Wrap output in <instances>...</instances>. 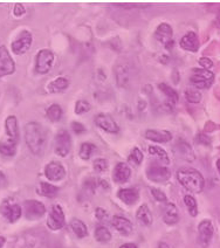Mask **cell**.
<instances>
[{"mask_svg":"<svg viewBox=\"0 0 220 248\" xmlns=\"http://www.w3.org/2000/svg\"><path fill=\"white\" fill-rule=\"evenodd\" d=\"M217 169H218L219 173H220V159L217 160Z\"/></svg>","mask_w":220,"mask_h":248,"instance_id":"50","label":"cell"},{"mask_svg":"<svg viewBox=\"0 0 220 248\" xmlns=\"http://www.w3.org/2000/svg\"><path fill=\"white\" fill-rule=\"evenodd\" d=\"M214 74L207 69H193V74L191 75L190 82L196 89H207L212 86Z\"/></svg>","mask_w":220,"mask_h":248,"instance_id":"3","label":"cell"},{"mask_svg":"<svg viewBox=\"0 0 220 248\" xmlns=\"http://www.w3.org/2000/svg\"><path fill=\"white\" fill-rule=\"evenodd\" d=\"M70 148H72V140L69 132L67 130H60L55 136V154L60 157H66L70 152Z\"/></svg>","mask_w":220,"mask_h":248,"instance_id":"6","label":"cell"},{"mask_svg":"<svg viewBox=\"0 0 220 248\" xmlns=\"http://www.w3.org/2000/svg\"><path fill=\"white\" fill-rule=\"evenodd\" d=\"M95 148H96V146L93 144V143H89V142L83 143V144L81 145L80 151H79V155H80L81 159L88 160L90 157H92L93 152L95 151Z\"/></svg>","mask_w":220,"mask_h":248,"instance_id":"34","label":"cell"},{"mask_svg":"<svg viewBox=\"0 0 220 248\" xmlns=\"http://www.w3.org/2000/svg\"><path fill=\"white\" fill-rule=\"evenodd\" d=\"M95 239L98 242L106 244V242H109L111 240V233L109 232V230L107 227L97 226L96 230H95Z\"/></svg>","mask_w":220,"mask_h":248,"instance_id":"32","label":"cell"},{"mask_svg":"<svg viewBox=\"0 0 220 248\" xmlns=\"http://www.w3.org/2000/svg\"><path fill=\"white\" fill-rule=\"evenodd\" d=\"M214 228L210 220H203L198 225V241L203 247H207L213 238Z\"/></svg>","mask_w":220,"mask_h":248,"instance_id":"13","label":"cell"},{"mask_svg":"<svg viewBox=\"0 0 220 248\" xmlns=\"http://www.w3.org/2000/svg\"><path fill=\"white\" fill-rule=\"evenodd\" d=\"M196 142L199 143V144H203V145H210L211 144V140L210 137L206 136V135L204 134H198L196 136Z\"/></svg>","mask_w":220,"mask_h":248,"instance_id":"41","label":"cell"},{"mask_svg":"<svg viewBox=\"0 0 220 248\" xmlns=\"http://www.w3.org/2000/svg\"><path fill=\"white\" fill-rule=\"evenodd\" d=\"M115 75H116V81L118 87H126L128 86L129 80H130V70L126 64H118L115 70Z\"/></svg>","mask_w":220,"mask_h":248,"instance_id":"24","label":"cell"},{"mask_svg":"<svg viewBox=\"0 0 220 248\" xmlns=\"http://www.w3.org/2000/svg\"><path fill=\"white\" fill-rule=\"evenodd\" d=\"M68 86H69L68 78H58L48 84V90L49 93H61L68 88Z\"/></svg>","mask_w":220,"mask_h":248,"instance_id":"28","label":"cell"},{"mask_svg":"<svg viewBox=\"0 0 220 248\" xmlns=\"http://www.w3.org/2000/svg\"><path fill=\"white\" fill-rule=\"evenodd\" d=\"M6 185H7L6 176H5L4 172H1V171H0V188L5 187Z\"/></svg>","mask_w":220,"mask_h":248,"instance_id":"46","label":"cell"},{"mask_svg":"<svg viewBox=\"0 0 220 248\" xmlns=\"http://www.w3.org/2000/svg\"><path fill=\"white\" fill-rule=\"evenodd\" d=\"M95 124L103 131L109 134H117L120 131V126L115 122V120L108 114H98L95 117Z\"/></svg>","mask_w":220,"mask_h":248,"instance_id":"12","label":"cell"},{"mask_svg":"<svg viewBox=\"0 0 220 248\" xmlns=\"http://www.w3.org/2000/svg\"><path fill=\"white\" fill-rule=\"evenodd\" d=\"M180 47L184 50H189V52H197L199 49V40L198 36L194 32H189L180 39L179 42Z\"/></svg>","mask_w":220,"mask_h":248,"instance_id":"19","label":"cell"},{"mask_svg":"<svg viewBox=\"0 0 220 248\" xmlns=\"http://www.w3.org/2000/svg\"><path fill=\"white\" fill-rule=\"evenodd\" d=\"M163 220L166 225H174L178 222L179 216L176 205L172 204V202H168L165 205L164 211H163Z\"/></svg>","mask_w":220,"mask_h":248,"instance_id":"21","label":"cell"},{"mask_svg":"<svg viewBox=\"0 0 220 248\" xmlns=\"http://www.w3.org/2000/svg\"><path fill=\"white\" fill-rule=\"evenodd\" d=\"M45 174L50 182H59L66 177V169L59 162H50L45 168Z\"/></svg>","mask_w":220,"mask_h":248,"instance_id":"14","label":"cell"},{"mask_svg":"<svg viewBox=\"0 0 220 248\" xmlns=\"http://www.w3.org/2000/svg\"><path fill=\"white\" fill-rule=\"evenodd\" d=\"M149 154H150L151 156L157 157V158H158L162 163H164L165 165L170 164V159H169L168 154H166L164 149L159 148V146H156V145H150L149 146Z\"/></svg>","mask_w":220,"mask_h":248,"instance_id":"29","label":"cell"},{"mask_svg":"<svg viewBox=\"0 0 220 248\" xmlns=\"http://www.w3.org/2000/svg\"><path fill=\"white\" fill-rule=\"evenodd\" d=\"M146 177L155 183H165L170 179L171 172L166 166L151 165L146 170Z\"/></svg>","mask_w":220,"mask_h":248,"instance_id":"11","label":"cell"},{"mask_svg":"<svg viewBox=\"0 0 220 248\" xmlns=\"http://www.w3.org/2000/svg\"><path fill=\"white\" fill-rule=\"evenodd\" d=\"M117 197L122 200L124 204L134 205L140 198V193L136 188H122L117 192Z\"/></svg>","mask_w":220,"mask_h":248,"instance_id":"23","label":"cell"},{"mask_svg":"<svg viewBox=\"0 0 220 248\" xmlns=\"http://www.w3.org/2000/svg\"><path fill=\"white\" fill-rule=\"evenodd\" d=\"M184 202L191 217H197V214H198V206H197L196 199L192 196H190V194H188V196L184 197Z\"/></svg>","mask_w":220,"mask_h":248,"instance_id":"35","label":"cell"},{"mask_svg":"<svg viewBox=\"0 0 220 248\" xmlns=\"http://www.w3.org/2000/svg\"><path fill=\"white\" fill-rule=\"evenodd\" d=\"M158 248H170V247H169V245L165 244V242H159Z\"/></svg>","mask_w":220,"mask_h":248,"instance_id":"48","label":"cell"},{"mask_svg":"<svg viewBox=\"0 0 220 248\" xmlns=\"http://www.w3.org/2000/svg\"><path fill=\"white\" fill-rule=\"evenodd\" d=\"M1 213L5 218L7 219V221L10 222H16L19 220L22 214V208L19 204L16 202H4V205L1 206Z\"/></svg>","mask_w":220,"mask_h":248,"instance_id":"15","label":"cell"},{"mask_svg":"<svg viewBox=\"0 0 220 248\" xmlns=\"http://www.w3.org/2000/svg\"><path fill=\"white\" fill-rule=\"evenodd\" d=\"M111 225L115 227L117 232H120L122 235H130L134 231V225L129 219L124 217L115 216L111 219Z\"/></svg>","mask_w":220,"mask_h":248,"instance_id":"16","label":"cell"},{"mask_svg":"<svg viewBox=\"0 0 220 248\" xmlns=\"http://www.w3.org/2000/svg\"><path fill=\"white\" fill-rule=\"evenodd\" d=\"M95 216L100 221H104L108 219V212L106 210H103L102 207H97L96 211H95Z\"/></svg>","mask_w":220,"mask_h":248,"instance_id":"42","label":"cell"},{"mask_svg":"<svg viewBox=\"0 0 220 248\" xmlns=\"http://www.w3.org/2000/svg\"><path fill=\"white\" fill-rule=\"evenodd\" d=\"M70 126H72L73 131H74L75 134H78V135L83 134V132L86 131V128H84V125L80 122H73L72 124H70Z\"/></svg>","mask_w":220,"mask_h":248,"instance_id":"43","label":"cell"},{"mask_svg":"<svg viewBox=\"0 0 220 248\" xmlns=\"http://www.w3.org/2000/svg\"><path fill=\"white\" fill-rule=\"evenodd\" d=\"M70 228H72V231L78 238L82 239L88 235V228H87L86 224L83 221H81L80 219H73L70 221Z\"/></svg>","mask_w":220,"mask_h":248,"instance_id":"26","label":"cell"},{"mask_svg":"<svg viewBox=\"0 0 220 248\" xmlns=\"http://www.w3.org/2000/svg\"><path fill=\"white\" fill-rule=\"evenodd\" d=\"M136 219L141 224L145 225V226H150L152 224V214L149 210L148 205L143 204L142 206L138 208L136 212Z\"/></svg>","mask_w":220,"mask_h":248,"instance_id":"25","label":"cell"},{"mask_svg":"<svg viewBox=\"0 0 220 248\" xmlns=\"http://www.w3.org/2000/svg\"><path fill=\"white\" fill-rule=\"evenodd\" d=\"M177 179L183 187L193 193H200L204 190L205 180L203 174L196 169L183 168L177 171Z\"/></svg>","mask_w":220,"mask_h":248,"instance_id":"2","label":"cell"},{"mask_svg":"<svg viewBox=\"0 0 220 248\" xmlns=\"http://www.w3.org/2000/svg\"><path fill=\"white\" fill-rule=\"evenodd\" d=\"M32 33L28 32V31H22L13 40L12 45H11V49L16 55L25 54L32 46Z\"/></svg>","mask_w":220,"mask_h":248,"instance_id":"5","label":"cell"},{"mask_svg":"<svg viewBox=\"0 0 220 248\" xmlns=\"http://www.w3.org/2000/svg\"><path fill=\"white\" fill-rule=\"evenodd\" d=\"M131 177V169L126 163H117L112 172V179L115 183L123 184L126 183Z\"/></svg>","mask_w":220,"mask_h":248,"instance_id":"17","label":"cell"},{"mask_svg":"<svg viewBox=\"0 0 220 248\" xmlns=\"http://www.w3.org/2000/svg\"><path fill=\"white\" fill-rule=\"evenodd\" d=\"M5 130H6V135L8 140L13 143L19 142V126H18V120L16 116H8L5 121Z\"/></svg>","mask_w":220,"mask_h":248,"instance_id":"18","label":"cell"},{"mask_svg":"<svg viewBox=\"0 0 220 248\" xmlns=\"http://www.w3.org/2000/svg\"><path fill=\"white\" fill-rule=\"evenodd\" d=\"M54 63V54L49 49H41L35 56V72L38 74H47Z\"/></svg>","mask_w":220,"mask_h":248,"instance_id":"4","label":"cell"},{"mask_svg":"<svg viewBox=\"0 0 220 248\" xmlns=\"http://www.w3.org/2000/svg\"><path fill=\"white\" fill-rule=\"evenodd\" d=\"M199 64L203 67V69H210L213 67V62L211 59L208 58H200L199 59Z\"/></svg>","mask_w":220,"mask_h":248,"instance_id":"44","label":"cell"},{"mask_svg":"<svg viewBox=\"0 0 220 248\" xmlns=\"http://www.w3.org/2000/svg\"><path fill=\"white\" fill-rule=\"evenodd\" d=\"M108 169V162L103 158H98L94 162V170L97 172H103Z\"/></svg>","mask_w":220,"mask_h":248,"instance_id":"39","label":"cell"},{"mask_svg":"<svg viewBox=\"0 0 220 248\" xmlns=\"http://www.w3.org/2000/svg\"><path fill=\"white\" fill-rule=\"evenodd\" d=\"M16 152V143L8 140H2L0 142V155L5 157H13Z\"/></svg>","mask_w":220,"mask_h":248,"instance_id":"30","label":"cell"},{"mask_svg":"<svg viewBox=\"0 0 220 248\" xmlns=\"http://www.w3.org/2000/svg\"><path fill=\"white\" fill-rule=\"evenodd\" d=\"M46 115L48 117V120L52 121V122H59L62 117V108L59 104H52L47 109Z\"/></svg>","mask_w":220,"mask_h":248,"instance_id":"33","label":"cell"},{"mask_svg":"<svg viewBox=\"0 0 220 248\" xmlns=\"http://www.w3.org/2000/svg\"><path fill=\"white\" fill-rule=\"evenodd\" d=\"M151 194H152V197L157 200V202H168V198H166L165 193L163 192V191L158 190V188H151Z\"/></svg>","mask_w":220,"mask_h":248,"instance_id":"40","label":"cell"},{"mask_svg":"<svg viewBox=\"0 0 220 248\" xmlns=\"http://www.w3.org/2000/svg\"><path fill=\"white\" fill-rule=\"evenodd\" d=\"M16 72V63L6 46H0V78L12 75Z\"/></svg>","mask_w":220,"mask_h":248,"instance_id":"8","label":"cell"},{"mask_svg":"<svg viewBox=\"0 0 220 248\" xmlns=\"http://www.w3.org/2000/svg\"><path fill=\"white\" fill-rule=\"evenodd\" d=\"M120 248H138L135 244H124Z\"/></svg>","mask_w":220,"mask_h":248,"instance_id":"47","label":"cell"},{"mask_svg":"<svg viewBox=\"0 0 220 248\" xmlns=\"http://www.w3.org/2000/svg\"><path fill=\"white\" fill-rule=\"evenodd\" d=\"M158 89L160 92L163 93V94L165 95L166 98H168V102L171 103V104H174L178 102V98H179V95L178 93L176 92L173 88H171L169 84L166 83H159L158 84Z\"/></svg>","mask_w":220,"mask_h":248,"instance_id":"27","label":"cell"},{"mask_svg":"<svg viewBox=\"0 0 220 248\" xmlns=\"http://www.w3.org/2000/svg\"><path fill=\"white\" fill-rule=\"evenodd\" d=\"M38 192L44 197H48L53 198L59 192V188L56 186L49 184V183H40V186L38 188Z\"/></svg>","mask_w":220,"mask_h":248,"instance_id":"31","label":"cell"},{"mask_svg":"<svg viewBox=\"0 0 220 248\" xmlns=\"http://www.w3.org/2000/svg\"><path fill=\"white\" fill-rule=\"evenodd\" d=\"M25 13H26V8L24 7V5L22 4H16V6H14L13 14L16 16H24Z\"/></svg>","mask_w":220,"mask_h":248,"instance_id":"45","label":"cell"},{"mask_svg":"<svg viewBox=\"0 0 220 248\" xmlns=\"http://www.w3.org/2000/svg\"><path fill=\"white\" fill-rule=\"evenodd\" d=\"M155 38L158 40L160 44L165 45L166 48H172L173 45V31L172 27L166 22L159 24L158 27L155 31Z\"/></svg>","mask_w":220,"mask_h":248,"instance_id":"10","label":"cell"},{"mask_svg":"<svg viewBox=\"0 0 220 248\" xmlns=\"http://www.w3.org/2000/svg\"><path fill=\"white\" fill-rule=\"evenodd\" d=\"M24 212L28 220H36V219H40L41 217L45 216L46 207L41 202L31 199L24 202Z\"/></svg>","mask_w":220,"mask_h":248,"instance_id":"7","label":"cell"},{"mask_svg":"<svg viewBox=\"0 0 220 248\" xmlns=\"http://www.w3.org/2000/svg\"><path fill=\"white\" fill-rule=\"evenodd\" d=\"M145 138L156 143H168L172 140V134L168 130H154L149 129L145 131Z\"/></svg>","mask_w":220,"mask_h":248,"instance_id":"20","label":"cell"},{"mask_svg":"<svg viewBox=\"0 0 220 248\" xmlns=\"http://www.w3.org/2000/svg\"><path fill=\"white\" fill-rule=\"evenodd\" d=\"M128 160L130 164L138 166L141 163L143 162V152L141 151L138 148H134L132 149V151L130 152V155H129Z\"/></svg>","mask_w":220,"mask_h":248,"instance_id":"36","label":"cell"},{"mask_svg":"<svg viewBox=\"0 0 220 248\" xmlns=\"http://www.w3.org/2000/svg\"><path fill=\"white\" fill-rule=\"evenodd\" d=\"M174 151L177 152V155H178L180 158L189 160V162L194 160V154L192 148H191L188 143L184 142V140L177 142V144L174 145Z\"/></svg>","mask_w":220,"mask_h":248,"instance_id":"22","label":"cell"},{"mask_svg":"<svg viewBox=\"0 0 220 248\" xmlns=\"http://www.w3.org/2000/svg\"><path fill=\"white\" fill-rule=\"evenodd\" d=\"M48 132L41 123L30 122L25 125V140L31 152L40 156L46 148Z\"/></svg>","mask_w":220,"mask_h":248,"instance_id":"1","label":"cell"},{"mask_svg":"<svg viewBox=\"0 0 220 248\" xmlns=\"http://www.w3.org/2000/svg\"><path fill=\"white\" fill-rule=\"evenodd\" d=\"M64 224H66V218H64L63 210L60 205H53L48 214V219H47L48 227L53 231H58L61 230L64 226Z\"/></svg>","mask_w":220,"mask_h":248,"instance_id":"9","label":"cell"},{"mask_svg":"<svg viewBox=\"0 0 220 248\" xmlns=\"http://www.w3.org/2000/svg\"><path fill=\"white\" fill-rule=\"evenodd\" d=\"M185 97L190 103H199L202 101V94L197 89H186Z\"/></svg>","mask_w":220,"mask_h":248,"instance_id":"37","label":"cell"},{"mask_svg":"<svg viewBox=\"0 0 220 248\" xmlns=\"http://www.w3.org/2000/svg\"><path fill=\"white\" fill-rule=\"evenodd\" d=\"M90 110V104L86 100H79L75 104V114L82 115Z\"/></svg>","mask_w":220,"mask_h":248,"instance_id":"38","label":"cell"},{"mask_svg":"<svg viewBox=\"0 0 220 248\" xmlns=\"http://www.w3.org/2000/svg\"><path fill=\"white\" fill-rule=\"evenodd\" d=\"M5 241H6V240H5V238H4V236H0V248H2V247H4V245H5Z\"/></svg>","mask_w":220,"mask_h":248,"instance_id":"49","label":"cell"}]
</instances>
